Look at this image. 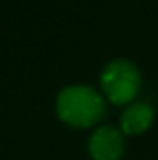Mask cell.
Segmentation results:
<instances>
[{"label": "cell", "mask_w": 158, "mask_h": 160, "mask_svg": "<svg viewBox=\"0 0 158 160\" xmlns=\"http://www.w3.org/2000/svg\"><path fill=\"white\" fill-rule=\"evenodd\" d=\"M56 110L65 123L75 127H86L102 116L104 102L93 88L84 84H71L58 93Z\"/></svg>", "instance_id": "cell-1"}, {"label": "cell", "mask_w": 158, "mask_h": 160, "mask_svg": "<svg viewBox=\"0 0 158 160\" xmlns=\"http://www.w3.org/2000/svg\"><path fill=\"white\" fill-rule=\"evenodd\" d=\"M140 71L134 63L128 60H114L110 62L101 75V84L104 93L112 102H128L134 99V95L140 89Z\"/></svg>", "instance_id": "cell-2"}, {"label": "cell", "mask_w": 158, "mask_h": 160, "mask_svg": "<svg viewBox=\"0 0 158 160\" xmlns=\"http://www.w3.org/2000/svg\"><path fill=\"white\" fill-rule=\"evenodd\" d=\"M89 153L95 160H117L123 155V138L114 127H99L89 138Z\"/></svg>", "instance_id": "cell-3"}, {"label": "cell", "mask_w": 158, "mask_h": 160, "mask_svg": "<svg viewBox=\"0 0 158 160\" xmlns=\"http://www.w3.org/2000/svg\"><path fill=\"white\" fill-rule=\"evenodd\" d=\"M153 116L155 114L149 104H145V102L130 104L121 116V127L126 134H140L151 125Z\"/></svg>", "instance_id": "cell-4"}]
</instances>
